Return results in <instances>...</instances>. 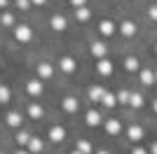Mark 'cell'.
<instances>
[{
	"label": "cell",
	"instance_id": "1",
	"mask_svg": "<svg viewBox=\"0 0 157 154\" xmlns=\"http://www.w3.org/2000/svg\"><path fill=\"white\" fill-rule=\"evenodd\" d=\"M14 38L19 40V42H28V40H31V28L24 26V24H19L14 28Z\"/></svg>",
	"mask_w": 157,
	"mask_h": 154
},
{
	"label": "cell",
	"instance_id": "2",
	"mask_svg": "<svg viewBox=\"0 0 157 154\" xmlns=\"http://www.w3.org/2000/svg\"><path fill=\"white\" fill-rule=\"evenodd\" d=\"M63 138H66V131L61 126H52V128H49V140H52V142H61Z\"/></svg>",
	"mask_w": 157,
	"mask_h": 154
},
{
	"label": "cell",
	"instance_id": "3",
	"mask_svg": "<svg viewBox=\"0 0 157 154\" xmlns=\"http://www.w3.org/2000/svg\"><path fill=\"white\" fill-rule=\"evenodd\" d=\"M26 89H28L31 96H40V94H42V82H40V79H31V82L26 84Z\"/></svg>",
	"mask_w": 157,
	"mask_h": 154
},
{
	"label": "cell",
	"instance_id": "4",
	"mask_svg": "<svg viewBox=\"0 0 157 154\" xmlns=\"http://www.w3.org/2000/svg\"><path fill=\"white\" fill-rule=\"evenodd\" d=\"M59 68H61L63 72H73V70H75V61H73L71 56H63V58L59 61Z\"/></svg>",
	"mask_w": 157,
	"mask_h": 154
},
{
	"label": "cell",
	"instance_id": "5",
	"mask_svg": "<svg viewBox=\"0 0 157 154\" xmlns=\"http://www.w3.org/2000/svg\"><path fill=\"white\" fill-rule=\"evenodd\" d=\"M127 135H129V140H141V138H143V128L141 126H136V124H134V126H129V131H127Z\"/></svg>",
	"mask_w": 157,
	"mask_h": 154
},
{
	"label": "cell",
	"instance_id": "6",
	"mask_svg": "<svg viewBox=\"0 0 157 154\" xmlns=\"http://www.w3.org/2000/svg\"><path fill=\"white\" fill-rule=\"evenodd\" d=\"M96 68H98V72H101V75H110V72H113V63L108 61V58H101Z\"/></svg>",
	"mask_w": 157,
	"mask_h": 154
},
{
	"label": "cell",
	"instance_id": "7",
	"mask_svg": "<svg viewBox=\"0 0 157 154\" xmlns=\"http://www.w3.org/2000/svg\"><path fill=\"white\" fill-rule=\"evenodd\" d=\"M120 31H122V35H127V38H131V35L136 33V24H134V21H124V24L120 26Z\"/></svg>",
	"mask_w": 157,
	"mask_h": 154
},
{
	"label": "cell",
	"instance_id": "8",
	"mask_svg": "<svg viewBox=\"0 0 157 154\" xmlns=\"http://www.w3.org/2000/svg\"><path fill=\"white\" fill-rule=\"evenodd\" d=\"M98 31L103 33V35H113V33H115V24H113V21H101V24H98Z\"/></svg>",
	"mask_w": 157,
	"mask_h": 154
},
{
	"label": "cell",
	"instance_id": "9",
	"mask_svg": "<svg viewBox=\"0 0 157 154\" xmlns=\"http://www.w3.org/2000/svg\"><path fill=\"white\" fill-rule=\"evenodd\" d=\"M85 119H87V124H89V126H98V124H101V115H98L96 110H89Z\"/></svg>",
	"mask_w": 157,
	"mask_h": 154
},
{
	"label": "cell",
	"instance_id": "10",
	"mask_svg": "<svg viewBox=\"0 0 157 154\" xmlns=\"http://www.w3.org/2000/svg\"><path fill=\"white\" fill-rule=\"evenodd\" d=\"M63 110L66 112H78V101L73 96H66L63 98Z\"/></svg>",
	"mask_w": 157,
	"mask_h": 154
},
{
	"label": "cell",
	"instance_id": "11",
	"mask_svg": "<svg viewBox=\"0 0 157 154\" xmlns=\"http://www.w3.org/2000/svg\"><path fill=\"white\" fill-rule=\"evenodd\" d=\"M38 75L42 77V79L52 77V65H49V63H38Z\"/></svg>",
	"mask_w": 157,
	"mask_h": 154
},
{
	"label": "cell",
	"instance_id": "12",
	"mask_svg": "<svg viewBox=\"0 0 157 154\" xmlns=\"http://www.w3.org/2000/svg\"><path fill=\"white\" fill-rule=\"evenodd\" d=\"M92 54L96 58H103L105 56V45H103V42H94V45H92Z\"/></svg>",
	"mask_w": 157,
	"mask_h": 154
},
{
	"label": "cell",
	"instance_id": "13",
	"mask_svg": "<svg viewBox=\"0 0 157 154\" xmlns=\"http://www.w3.org/2000/svg\"><path fill=\"white\" fill-rule=\"evenodd\" d=\"M105 131L113 133V135H117L120 133V122L117 119H108V122H105Z\"/></svg>",
	"mask_w": 157,
	"mask_h": 154
},
{
	"label": "cell",
	"instance_id": "14",
	"mask_svg": "<svg viewBox=\"0 0 157 154\" xmlns=\"http://www.w3.org/2000/svg\"><path fill=\"white\" fill-rule=\"evenodd\" d=\"M103 96H105V91L101 89V86H92V89H89V98H92V101H103Z\"/></svg>",
	"mask_w": 157,
	"mask_h": 154
},
{
	"label": "cell",
	"instance_id": "15",
	"mask_svg": "<svg viewBox=\"0 0 157 154\" xmlns=\"http://www.w3.org/2000/svg\"><path fill=\"white\" fill-rule=\"evenodd\" d=\"M155 79H157V75L152 70H141V82L143 84H152Z\"/></svg>",
	"mask_w": 157,
	"mask_h": 154
},
{
	"label": "cell",
	"instance_id": "16",
	"mask_svg": "<svg viewBox=\"0 0 157 154\" xmlns=\"http://www.w3.org/2000/svg\"><path fill=\"white\" fill-rule=\"evenodd\" d=\"M124 68L129 72H134V70H138V58H134V56H129V58H124Z\"/></svg>",
	"mask_w": 157,
	"mask_h": 154
},
{
	"label": "cell",
	"instance_id": "17",
	"mask_svg": "<svg viewBox=\"0 0 157 154\" xmlns=\"http://www.w3.org/2000/svg\"><path fill=\"white\" fill-rule=\"evenodd\" d=\"M52 28L54 31H63L66 28V19L63 16H52Z\"/></svg>",
	"mask_w": 157,
	"mask_h": 154
},
{
	"label": "cell",
	"instance_id": "18",
	"mask_svg": "<svg viewBox=\"0 0 157 154\" xmlns=\"http://www.w3.org/2000/svg\"><path fill=\"white\" fill-rule=\"evenodd\" d=\"M7 124H10V126H19L21 124V115L19 112H10V115H7Z\"/></svg>",
	"mask_w": 157,
	"mask_h": 154
},
{
	"label": "cell",
	"instance_id": "19",
	"mask_svg": "<svg viewBox=\"0 0 157 154\" xmlns=\"http://www.w3.org/2000/svg\"><path fill=\"white\" fill-rule=\"evenodd\" d=\"M28 152H42V140L31 138V142H28Z\"/></svg>",
	"mask_w": 157,
	"mask_h": 154
},
{
	"label": "cell",
	"instance_id": "20",
	"mask_svg": "<svg viewBox=\"0 0 157 154\" xmlns=\"http://www.w3.org/2000/svg\"><path fill=\"white\" fill-rule=\"evenodd\" d=\"M129 105H134V108H141V105H143V96H141V94H131Z\"/></svg>",
	"mask_w": 157,
	"mask_h": 154
},
{
	"label": "cell",
	"instance_id": "21",
	"mask_svg": "<svg viewBox=\"0 0 157 154\" xmlns=\"http://www.w3.org/2000/svg\"><path fill=\"white\" fill-rule=\"evenodd\" d=\"M75 16H78V21H87L89 19V9H87V7H78Z\"/></svg>",
	"mask_w": 157,
	"mask_h": 154
},
{
	"label": "cell",
	"instance_id": "22",
	"mask_svg": "<svg viewBox=\"0 0 157 154\" xmlns=\"http://www.w3.org/2000/svg\"><path fill=\"white\" fill-rule=\"evenodd\" d=\"M28 115H31L33 119H40V117H42V108H40V105H31V108H28Z\"/></svg>",
	"mask_w": 157,
	"mask_h": 154
},
{
	"label": "cell",
	"instance_id": "23",
	"mask_svg": "<svg viewBox=\"0 0 157 154\" xmlns=\"http://www.w3.org/2000/svg\"><path fill=\"white\" fill-rule=\"evenodd\" d=\"M105 105V108H113V105H115V103H117V96H113V94H105L103 96V101H101Z\"/></svg>",
	"mask_w": 157,
	"mask_h": 154
},
{
	"label": "cell",
	"instance_id": "24",
	"mask_svg": "<svg viewBox=\"0 0 157 154\" xmlns=\"http://www.w3.org/2000/svg\"><path fill=\"white\" fill-rule=\"evenodd\" d=\"M17 142H19V145H28V142H31V135L19 131V133H17Z\"/></svg>",
	"mask_w": 157,
	"mask_h": 154
},
{
	"label": "cell",
	"instance_id": "25",
	"mask_svg": "<svg viewBox=\"0 0 157 154\" xmlns=\"http://www.w3.org/2000/svg\"><path fill=\"white\" fill-rule=\"evenodd\" d=\"M78 152H82V154H89V152H92L89 142H87V140H80V142H78Z\"/></svg>",
	"mask_w": 157,
	"mask_h": 154
},
{
	"label": "cell",
	"instance_id": "26",
	"mask_svg": "<svg viewBox=\"0 0 157 154\" xmlns=\"http://www.w3.org/2000/svg\"><path fill=\"white\" fill-rule=\"evenodd\" d=\"M7 101H10V89L0 86V103H7Z\"/></svg>",
	"mask_w": 157,
	"mask_h": 154
},
{
	"label": "cell",
	"instance_id": "27",
	"mask_svg": "<svg viewBox=\"0 0 157 154\" xmlns=\"http://www.w3.org/2000/svg\"><path fill=\"white\" fill-rule=\"evenodd\" d=\"M129 98H131L129 91H120V94H117V101L120 103H129Z\"/></svg>",
	"mask_w": 157,
	"mask_h": 154
},
{
	"label": "cell",
	"instance_id": "28",
	"mask_svg": "<svg viewBox=\"0 0 157 154\" xmlns=\"http://www.w3.org/2000/svg\"><path fill=\"white\" fill-rule=\"evenodd\" d=\"M0 21H2V24H5V26H12V14H0Z\"/></svg>",
	"mask_w": 157,
	"mask_h": 154
},
{
	"label": "cell",
	"instance_id": "29",
	"mask_svg": "<svg viewBox=\"0 0 157 154\" xmlns=\"http://www.w3.org/2000/svg\"><path fill=\"white\" fill-rule=\"evenodd\" d=\"M148 16H150L152 21H157V5H152L150 9H148Z\"/></svg>",
	"mask_w": 157,
	"mask_h": 154
},
{
	"label": "cell",
	"instance_id": "30",
	"mask_svg": "<svg viewBox=\"0 0 157 154\" xmlns=\"http://www.w3.org/2000/svg\"><path fill=\"white\" fill-rule=\"evenodd\" d=\"M17 5H19L21 9H28V5H31V0H17Z\"/></svg>",
	"mask_w": 157,
	"mask_h": 154
},
{
	"label": "cell",
	"instance_id": "31",
	"mask_svg": "<svg viewBox=\"0 0 157 154\" xmlns=\"http://www.w3.org/2000/svg\"><path fill=\"white\" fill-rule=\"evenodd\" d=\"M73 5H75V9H78V7H85V0H71Z\"/></svg>",
	"mask_w": 157,
	"mask_h": 154
},
{
	"label": "cell",
	"instance_id": "32",
	"mask_svg": "<svg viewBox=\"0 0 157 154\" xmlns=\"http://www.w3.org/2000/svg\"><path fill=\"white\" fill-rule=\"evenodd\" d=\"M131 154H148V152H145L143 147H136V149H134V152H131Z\"/></svg>",
	"mask_w": 157,
	"mask_h": 154
},
{
	"label": "cell",
	"instance_id": "33",
	"mask_svg": "<svg viewBox=\"0 0 157 154\" xmlns=\"http://www.w3.org/2000/svg\"><path fill=\"white\" fill-rule=\"evenodd\" d=\"M150 154H157V142H152V145H150Z\"/></svg>",
	"mask_w": 157,
	"mask_h": 154
},
{
	"label": "cell",
	"instance_id": "34",
	"mask_svg": "<svg viewBox=\"0 0 157 154\" xmlns=\"http://www.w3.org/2000/svg\"><path fill=\"white\" fill-rule=\"evenodd\" d=\"M31 2H35V5H38V7H40V5H45L47 0H31Z\"/></svg>",
	"mask_w": 157,
	"mask_h": 154
},
{
	"label": "cell",
	"instance_id": "35",
	"mask_svg": "<svg viewBox=\"0 0 157 154\" xmlns=\"http://www.w3.org/2000/svg\"><path fill=\"white\" fill-rule=\"evenodd\" d=\"M0 7H7V0H0Z\"/></svg>",
	"mask_w": 157,
	"mask_h": 154
},
{
	"label": "cell",
	"instance_id": "36",
	"mask_svg": "<svg viewBox=\"0 0 157 154\" xmlns=\"http://www.w3.org/2000/svg\"><path fill=\"white\" fill-rule=\"evenodd\" d=\"M17 154H31V152H26V149H19V152H17Z\"/></svg>",
	"mask_w": 157,
	"mask_h": 154
},
{
	"label": "cell",
	"instance_id": "37",
	"mask_svg": "<svg viewBox=\"0 0 157 154\" xmlns=\"http://www.w3.org/2000/svg\"><path fill=\"white\" fill-rule=\"evenodd\" d=\"M152 108H155V112H157V101H155V105H152Z\"/></svg>",
	"mask_w": 157,
	"mask_h": 154
},
{
	"label": "cell",
	"instance_id": "38",
	"mask_svg": "<svg viewBox=\"0 0 157 154\" xmlns=\"http://www.w3.org/2000/svg\"><path fill=\"white\" fill-rule=\"evenodd\" d=\"M73 154H82V152H78V149H75V152H73Z\"/></svg>",
	"mask_w": 157,
	"mask_h": 154
},
{
	"label": "cell",
	"instance_id": "39",
	"mask_svg": "<svg viewBox=\"0 0 157 154\" xmlns=\"http://www.w3.org/2000/svg\"><path fill=\"white\" fill-rule=\"evenodd\" d=\"M98 154H108V152H98Z\"/></svg>",
	"mask_w": 157,
	"mask_h": 154
},
{
	"label": "cell",
	"instance_id": "40",
	"mask_svg": "<svg viewBox=\"0 0 157 154\" xmlns=\"http://www.w3.org/2000/svg\"><path fill=\"white\" fill-rule=\"evenodd\" d=\"M155 51H157V47H155Z\"/></svg>",
	"mask_w": 157,
	"mask_h": 154
}]
</instances>
